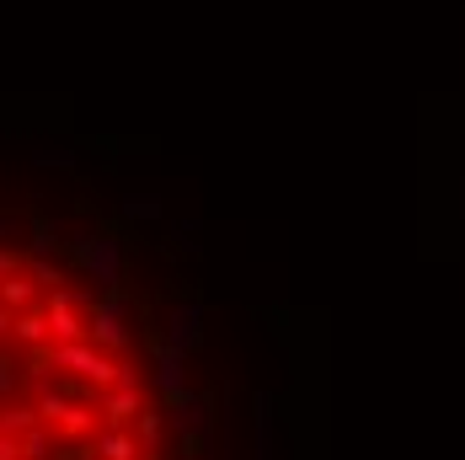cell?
Masks as SVG:
<instances>
[{"mask_svg": "<svg viewBox=\"0 0 465 460\" xmlns=\"http://www.w3.org/2000/svg\"><path fill=\"white\" fill-rule=\"evenodd\" d=\"M81 263H86V274H92L96 284H113V278H118V246H113V241H86V246H81Z\"/></svg>", "mask_w": 465, "mask_h": 460, "instance_id": "cell-1", "label": "cell"}, {"mask_svg": "<svg viewBox=\"0 0 465 460\" xmlns=\"http://www.w3.org/2000/svg\"><path fill=\"white\" fill-rule=\"evenodd\" d=\"M11 274V252H0V278Z\"/></svg>", "mask_w": 465, "mask_h": 460, "instance_id": "cell-2", "label": "cell"}]
</instances>
